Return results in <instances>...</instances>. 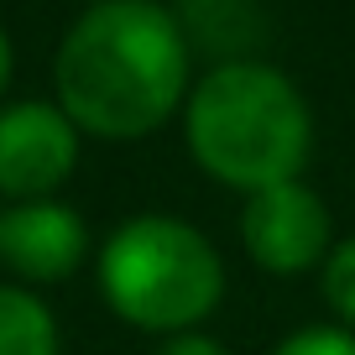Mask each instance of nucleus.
Masks as SVG:
<instances>
[{
  "label": "nucleus",
  "instance_id": "obj_1",
  "mask_svg": "<svg viewBox=\"0 0 355 355\" xmlns=\"http://www.w3.org/2000/svg\"><path fill=\"white\" fill-rule=\"evenodd\" d=\"M193 89L189 32L157 0H100L53 53V100L84 136L141 141L162 131Z\"/></svg>",
  "mask_w": 355,
  "mask_h": 355
},
{
  "label": "nucleus",
  "instance_id": "obj_2",
  "mask_svg": "<svg viewBox=\"0 0 355 355\" xmlns=\"http://www.w3.org/2000/svg\"><path fill=\"white\" fill-rule=\"evenodd\" d=\"M178 121L193 167L241 199L303 178L313 157V110L303 89L256 58H230L199 73Z\"/></svg>",
  "mask_w": 355,
  "mask_h": 355
},
{
  "label": "nucleus",
  "instance_id": "obj_3",
  "mask_svg": "<svg viewBox=\"0 0 355 355\" xmlns=\"http://www.w3.org/2000/svg\"><path fill=\"white\" fill-rule=\"evenodd\" d=\"M105 309L141 334L204 329L225 298V256L199 225L178 214H131L94 245Z\"/></svg>",
  "mask_w": 355,
  "mask_h": 355
},
{
  "label": "nucleus",
  "instance_id": "obj_4",
  "mask_svg": "<svg viewBox=\"0 0 355 355\" xmlns=\"http://www.w3.org/2000/svg\"><path fill=\"white\" fill-rule=\"evenodd\" d=\"M235 235L266 277H303V272H319L324 256L334 251V214L313 183L293 178V183L245 193Z\"/></svg>",
  "mask_w": 355,
  "mask_h": 355
},
{
  "label": "nucleus",
  "instance_id": "obj_5",
  "mask_svg": "<svg viewBox=\"0 0 355 355\" xmlns=\"http://www.w3.org/2000/svg\"><path fill=\"white\" fill-rule=\"evenodd\" d=\"M78 146L84 131L58 110V100L0 105V199H58L78 167Z\"/></svg>",
  "mask_w": 355,
  "mask_h": 355
},
{
  "label": "nucleus",
  "instance_id": "obj_6",
  "mask_svg": "<svg viewBox=\"0 0 355 355\" xmlns=\"http://www.w3.org/2000/svg\"><path fill=\"white\" fill-rule=\"evenodd\" d=\"M89 251H94V241H89V225L73 204L32 199L0 209V261L11 266V277L21 288L37 293L53 282H68L89 261Z\"/></svg>",
  "mask_w": 355,
  "mask_h": 355
},
{
  "label": "nucleus",
  "instance_id": "obj_7",
  "mask_svg": "<svg viewBox=\"0 0 355 355\" xmlns=\"http://www.w3.org/2000/svg\"><path fill=\"white\" fill-rule=\"evenodd\" d=\"M0 355H63V334L42 293L0 282Z\"/></svg>",
  "mask_w": 355,
  "mask_h": 355
},
{
  "label": "nucleus",
  "instance_id": "obj_8",
  "mask_svg": "<svg viewBox=\"0 0 355 355\" xmlns=\"http://www.w3.org/2000/svg\"><path fill=\"white\" fill-rule=\"evenodd\" d=\"M319 298H324V309L334 313V324L355 334V235L334 241V251L324 256V266H319Z\"/></svg>",
  "mask_w": 355,
  "mask_h": 355
},
{
  "label": "nucleus",
  "instance_id": "obj_9",
  "mask_svg": "<svg viewBox=\"0 0 355 355\" xmlns=\"http://www.w3.org/2000/svg\"><path fill=\"white\" fill-rule=\"evenodd\" d=\"M266 355H355V334L340 329V324H303Z\"/></svg>",
  "mask_w": 355,
  "mask_h": 355
},
{
  "label": "nucleus",
  "instance_id": "obj_10",
  "mask_svg": "<svg viewBox=\"0 0 355 355\" xmlns=\"http://www.w3.org/2000/svg\"><path fill=\"white\" fill-rule=\"evenodd\" d=\"M152 355H230L214 334H204V329H183V334H167V340H157V350Z\"/></svg>",
  "mask_w": 355,
  "mask_h": 355
},
{
  "label": "nucleus",
  "instance_id": "obj_11",
  "mask_svg": "<svg viewBox=\"0 0 355 355\" xmlns=\"http://www.w3.org/2000/svg\"><path fill=\"white\" fill-rule=\"evenodd\" d=\"M11 73H16V47H11V37H6V26H0V100H6V89H11Z\"/></svg>",
  "mask_w": 355,
  "mask_h": 355
},
{
  "label": "nucleus",
  "instance_id": "obj_12",
  "mask_svg": "<svg viewBox=\"0 0 355 355\" xmlns=\"http://www.w3.org/2000/svg\"><path fill=\"white\" fill-rule=\"evenodd\" d=\"M183 6H214V0H183Z\"/></svg>",
  "mask_w": 355,
  "mask_h": 355
},
{
  "label": "nucleus",
  "instance_id": "obj_13",
  "mask_svg": "<svg viewBox=\"0 0 355 355\" xmlns=\"http://www.w3.org/2000/svg\"><path fill=\"white\" fill-rule=\"evenodd\" d=\"M89 6H100V0H89Z\"/></svg>",
  "mask_w": 355,
  "mask_h": 355
}]
</instances>
